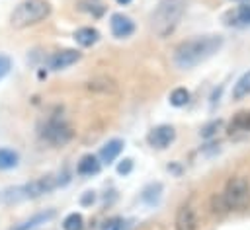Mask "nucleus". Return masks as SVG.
<instances>
[{
  "instance_id": "nucleus-1",
  "label": "nucleus",
  "mask_w": 250,
  "mask_h": 230,
  "mask_svg": "<svg viewBox=\"0 0 250 230\" xmlns=\"http://www.w3.org/2000/svg\"><path fill=\"white\" fill-rule=\"evenodd\" d=\"M225 39L221 35H199V37H191L182 41L172 55V60L178 68L182 70H189L201 62H205L207 58H211L213 55H217L223 47Z\"/></svg>"
},
{
  "instance_id": "nucleus-2",
  "label": "nucleus",
  "mask_w": 250,
  "mask_h": 230,
  "mask_svg": "<svg viewBox=\"0 0 250 230\" xmlns=\"http://www.w3.org/2000/svg\"><path fill=\"white\" fill-rule=\"evenodd\" d=\"M188 0H158L154 12L150 14V29L156 37H168L180 25L186 14Z\"/></svg>"
},
{
  "instance_id": "nucleus-3",
  "label": "nucleus",
  "mask_w": 250,
  "mask_h": 230,
  "mask_svg": "<svg viewBox=\"0 0 250 230\" xmlns=\"http://www.w3.org/2000/svg\"><path fill=\"white\" fill-rule=\"evenodd\" d=\"M49 14H51V4L47 0H23L12 10L10 23L16 29H23L47 19Z\"/></svg>"
},
{
  "instance_id": "nucleus-4",
  "label": "nucleus",
  "mask_w": 250,
  "mask_h": 230,
  "mask_svg": "<svg viewBox=\"0 0 250 230\" xmlns=\"http://www.w3.org/2000/svg\"><path fill=\"white\" fill-rule=\"evenodd\" d=\"M227 205V211H244L250 207V181L244 175H234L227 181L225 191L221 193Z\"/></svg>"
},
{
  "instance_id": "nucleus-5",
  "label": "nucleus",
  "mask_w": 250,
  "mask_h": 230,
  "mask_svg": "<svg viewBox=\"0 0 250 230\" xmlns=\"http://www.w3.org/2000/svg\"><path fill=\"white\" fill-rule=\"evenodd\" d=\"M41 138L51 146H62L72 138V127L62 119H49L41 129Z\"/></svg>"
},
{
  "instance_id": "nucleus-6",
  "label": "nucleus",
  "mask_w": 250,
  "mask_h": 230,
  "mask_svg": "<svg viewBox=\"0 0 250 230\" xmlns=\"http://www.w3.org/2000/svg\"><path fill=\"white\" fill-rule=\"evenodd\" d=\"M57 185H59V181L53 175H45V177L29 181V183H25V185H21L18 189H20V197L21 199H35V197H41L43 193L53 191Z\"/></svg>"
},
{
  "instance_id": "nucleus-7",
  "label": "nucleus",
  "mask_w": 250,
  "mask_h": 230,
  "mask_svg": "<svg viewBox=\"0 0 250 230\" xmlns=\"http://www.w3.org/2000/svg\"><path fill=\"white\" fill-rule=\"evenodd\" d=\"M174 138H176V131L170 125H158L152 131H148V134H146V142L158 150L168 148L174 142Z\"/></svg>"
},
{
  "instance_id": "nucleus-8",
  "label": "nucleus",
  "mask_w": 250,
  "mask_h": 230,
  "mask_svg": "<svg viewBox=\"0 0 250 230\" xmlns=\"http://www.w3.org/2000/svg\"><path fill=\"white\" fill-rule=\"evenodd\" d=\"M197 226H199V218H197L195 209H193L189 203L182 205V207L178 209V212H176L174 228H176V230H197Z\"/></svg>"
},
{
  "instance_id": "nucleus-9",
  "label": "nucleus",
  "mask_w": 250,
  "mask_h": 230,
  "mask_svg": "<svg viewBox=\"0 0 250 230\" xmlns=\"http://www.w3.org/2000/svg\"><path fill=\"white\" fill-rule=\"evenodd\" d=\"M109 29L113 33V37L117 39H125V37H131L133 31H135V23L129 16L125 14H113L109 18Z\"/></svg>"
},
{
  "instance_id": "nucleus-10",
  "label": "nucleus",
  "mask_w": 250,
  "mask_h": 230,
  "mask_svg": "<svg viewBox=\"0 0 250 230\" xmlns=\"http://www.w3.org/2000/svg\"><path fill=\"white\" fill-rule=\"evenodd\" d=\"M80 53L76 49H62L59 53H55L51 58H49V68L51 70H64L72 64H76L80 60Z\"/></svg>"
},
{
  "instance_id": "nucleus-11",
  "label": "nucleus",
  "mask_w": 250,
  "mask_h": 230,
  "mask_svg": "<svg viewBox=\"0 0 250 230\" xmlns=\"http://www.w3.org/2000/svg\"><path fill=\"white\" fill-rule=\"evenodd\" d=\"M123 140H119V138H111V140H107L102 148H100V164H111L119 154H121V150H123Z\"/></svg>"
},
{
  "instance_id": "nucleus-12",
  "label": "nucleus",
  "mask_w": 250,
  "mask_h": 230,
  "mask_svg": "<svg viewBox=\"0 0 250 230\" xmlns=\"http://www.w3.org/2000/svg\"><path fill=\"white\" fill-rule=\"evenodd\" d=\"M98 39H100V31L96 27H80L74 31V41L80 47H92L98 43Z\"/></svg>"
},
{
  "instance_id": "nucleus-13",
  "label": "nucleus",
  "mask_w": 250,
  "mask_h": 230,
  "mask_svg": "<svg viewBox=\"0 0 250 230\" xmlns=\"http://www.w3.org/2000/svg\"><path fill=\"white\" fill-rule=\"evenodd\" d=\"M100 168H102L100 160H98L94 154H86V156L80 158V162H78V166H76V172H78L80 175H94V173L100 172Z\"/></svg>"
},
{
  "instance_id": "nucleus-14",
  "label": "nucleus",
  "mask_w": 250,
  "mask_h": 230,
  "mask_svg": "<svg viewBox=\"0 0 250 230\" xmlns=\"http://www.w3.org/2000/svg\"><path fill=\"white\" fill-rule=\"evenodd\" d=\"M53 216H55V212H53V211H47V212H39V214H33L29 220H25V222H21V224L14 226L12 230H33V228H37L39 224H45L47 220H51Z\"/></svg>"
},
{
  "instance_id": "nucleus-15",
  "label": "nucleus",
  "mask_w": 250,
  "mask_h": 230,
  "mask_svg": "<svg viewBox=\"0 0 250 230\" xmlns=\"http://www.w3.org/2000/svg\"><path fill=\"white\" fill-rule=\"evenodd\" d=\"M250 96V70L244 72L232 86V97L234 99H242V97H248Z\"/></svg>"
},
{
  "instance_id": "nucleus-16",
  "label": "nucleus",
  "mask_w": 250,
  "mask_h": 230,
  "mask_svg": "<svg viewBox=\"0 0 250 230\" xmlns=\"http://www.w3.org/2000/svg\"><path fill=\"white\" fill-rule=\"evenodd\" d=\"M250 131V111H240L230 121V133H248Z\"/></svg>"
},
{
  "instance_id": "nucleus-17",
  "label": "nucleus",
  "mask_w": 250,
  "mask_h": 230,
  "mask_svg": "<svg viewBox=\"0 0 250 230\" xmlns=\"http://www.w3.org/2000/svg\"><path fill=\"white\" fill-rule=\"evenodd\" d=\"M20 162V156L12 148H0V170H12Z\"/></svg>"
},
{
  "instance_id": "nucleus-18",
  "label": "nucleus",
  "mask_w": 250,
  "mask_h": 230,
  "mask_svg": "<svg viewBox=\"0 0 250 230\" xmlns=\"http://www.w3.org/2000/svg\"><path fill=\"white\" fill-rule=\"evenodd\" d=\"M234 25H250V0L242 2L234 12Z\"/></svg>"
},
{
  "instance_id": "nucleus-19",
  "label": "nucleus",
  "mask_w": 250,
  "mask_h": 230,
  "mask_svg": "<svg viewBox=\"0 0 250 230\" xmlns=\"http://www.w3.org/2000/svg\"><path fill=\"white\" fill-rule=\"evenodd\" d=\"M170 105H174V107H184L188 101H189V92L186 90V88H174L172 92H170Z\"/></svg>"
},
{
  "instance_id": "nucleus-20",
  "label": "nucleus",
  "mask_w": 250,
  "mask_h": 230,
  "mask_svg": "<svg viewBox=\"0 0 250 230\" xmlns=\"http://www.w3.org/2000/svg\"><path fill=\"white\" fill-rule=\"evenodd\" d=\"M62 228H64V230H82V228H84V218H82V214L70 212V214L64 218Z\"/></svg>"
},
{
  "instance_id": "nucleus-21",
  "label": "nucleus",
  "mask_w": 250,
  "mask_h": 230,
  "mask_svg": "<svg viewBox=\"0 0 250 230\" xmlns=\"http://www.w3.org/2000/svg\"><path fill=\"white\" fill-rule=\"evenodd\" d=\"M10 68H12V62H10V58L6 57V55H0V80L10 72Z\"/></svg>"
},
{
  "instance_id": "nucleus-22",
  "label": "nucleus",
  "mask_w": 250,
  "mask_h": 230,
  "mask_svg": "<svg viewBox=\"0 0 250 230\" xmlns=\"http://www.w3.org/2000/svg\"><path fill=\"white\" fill-rule=\"evenodd\" d=\"M221 127V121H215V123H211V125H207V127H203V131H201V136L203 138H209V136H213L215 134V131Z\"/></svg>"
},
{
  "instance_id": "nucleus-23",
  "label": "nucleus",
  "mask_w": 250,
  "mask_h": 230,
  "mask_svg": "<svg viewBox=\"0 0 250 230\" xmlns=\"http://www.w3.org/2000/svg\"><path fill=\"white\" fill-rule=\"evenodd\" d=\"M131 170H133V160H131V158H125V160L117 166V172H119L121 175H127Z\"/></svg>"
},
{
  "instance_id": "nucleus-24",
  "label": "nucleus",
  "mask_w": 250,
  "mask_h": 230,
  "mask_svg": "<svg viewBox=\"0 0 250 230\" xmlns=\"http://www.w3.org/2000/svg\"><path fill=\"white\" fill-rule=\"evenodd\" d=\"M94 199H96L94 191H86V195L80 199V203H82V205H90V203H94Z\"/></svg>"
},
{
  "instance_id": "nucleus-25",
  "label": "nucleus",
  "mask_w": 250,
  "mask_h": 230,
  "mask_svg": "<svg viewBox=\"0 0 250 230\" xmlns=\"http://www.w3.org/2000/svg\"><path fill=\"white\" fill-rule=\"evenodd\" d=\"M117 2H119V4H121V6H125V4H129V2H131V0H117Z\"/></svg>"
},
{
  "instance_id": "nucleus-26",
  "label": "nucleus",
  "mask_w": 250,
  "mask_h": 230,
  "mask_svg": "<svg viewBox=\"0 0 250 230\" xmlns=\"http://www.w3.org/2000/svg\"><path fill=\"white\" fill-rule=\"evenodd\" d=\"M109 230H119V224H113V226H111Z\"/></svg>"
},
{
  "instance_id": "nucleus-27",
  "label": "nucleus",
  "mask_w": 250,
  "mask_h": 230,
  "mask_svg": "<svg viewBox=\"0 0 250 230\" xmlns=\"http://www.w3.org/2000/svg\"><path fill=\"white\" fill-rule=\"evenodd\" d=\"M240 2H246V0H240Z\"/></svg>"
}]
</instances>
